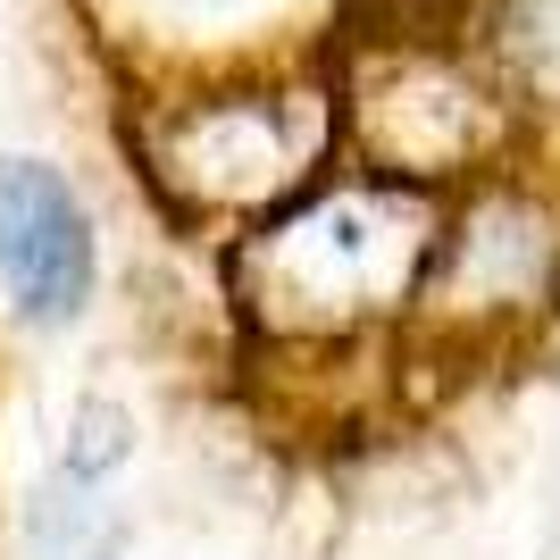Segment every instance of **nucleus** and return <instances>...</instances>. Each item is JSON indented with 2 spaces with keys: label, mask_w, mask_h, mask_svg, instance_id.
Wrapping results in <instances>:
<instances>
[{
  "label": "nucleus",
  "mask_w": 560,
  "mask_h": 560,
  "mask_svg": "<svg viewBox=\"0 0 560 560\" xmlns=\"http://www.w3.org/2000/svg\"><path fill=\"white\" fill-rule=\"evenodd\" d=\"M0 284L25 318H75L93 293V226L50 167L34 160H0Z\"/></svg>",
  "instance_id": "obj_1"
},
{
  "label": "nucleus",
  "mask_w": 560,
  "mask_h": 560,
  "mask_svg": "<svg viewBox=\"0 0 560 560\" xmlns=\"http://www.w3.org/2000/svg\"><path fill=\"white\" fill-rule=\"evenodd\" d=\"M486 50L518 93L560 101V0H486Z\"/></svg>",
  "instance_id": "obj_2"
}]
</instances>
